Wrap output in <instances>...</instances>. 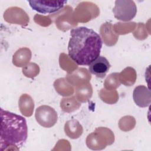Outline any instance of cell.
<instances>
[{
    "mask_svg": "<svg viewBox=\"0 0 151 151\" xmlns=\"http://www.w3.org/2000/svg\"><path fill=\"white\" fill-rule=\"evenodd\" d=\"M110 67V64L108 60L103 56H99L89 64L88 70L97 77L103 78L106 76Z\"/></svg>",
    "mask_w": 151,
    "mask_h": 151,
    "instance_id": "cell-5",
    "label": "cell"
},
{
    "mask_svg": "<svg viewBox=\"0 0 151 151\" xmlns=\"http://www.w3.org/2000/svg\"><path fill=\"white\" fill-rule=\"evenodd\" d=\"M68 45L69 57L79 65H89L100 56L103 42L100 35L91 28L79 27L70 31Z\"/></svg>",
    "mask_w": 151,
    "mask_h": 151,
    "instance_id": "cell-1",
    "label": "cell"
},
{
    "mask_svg": "<svg viewBox=\"0 0 151 151\" xmlns=\"http://www.w3.org/2000/svg\"><path fill=\"white\" fill-rule=\"evenodd\" d=\"M0 150L9 146L18 149L25 143L28 137V127L25 119L18 114L1 109Z\"/></svg>",
    "mask_w": 151,
    "mask_h": 151,
    "instance_id": "cell-2",
    "label": "cell"
},
{
    "mask_svg": "<svg viewBox=\"0 0 151 151\" xmlns=\"http://www.w3.org/2000/svg\"><path fill=\"white\" fill-rule=\"evenodd\" d=\"M133 100L138 106H140L141 99L143 101V107L148 106L150 103V91L144 86H139L136 87L133 93Z\"/></svg>",
    "mask_w": 151,
    "mask_h": 151,
    "instance_id": "cell-6",
    "label": "cell"
},
{
    "mask_svg": "<svg viewBox=\"0 0 151 151\" xmlns=\"http://www.w3.org/2000/svg\"><path fill=\"white\" fill-rule=\"evenodd\" d=\"M67 1H29L30 7L34 11L43 14H53L61 9Z\"/></svg>",
    "mask_w": 151,
    "mask_h": 151,
    "instance_id": "cell-4",
    "label": "cell"
},
{
    "mask_svg": "<svg viewBox=\"0 0 151 151\" xmlns=\"http://www.w3.org/2000/svg\"><path fill=\"white\" fill-rule=\"evenodd\" d=\"M113 12L116 19L122 21H129L136 16L137 7L133 1H116Z\"/></svg>",
    "mask_w": 151,
    "mask_h": 151,
    "instance_id": "cell-3",
    "label": "cell"
}]
</instances>
